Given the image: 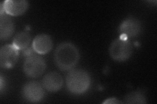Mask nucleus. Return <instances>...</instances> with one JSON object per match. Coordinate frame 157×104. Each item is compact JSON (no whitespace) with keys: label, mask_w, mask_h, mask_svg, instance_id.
<instances>
[{"label":"nucleus","mask_w":157,"mask_h":104,"mask_svg":"<svg viewBox=\"0 0 157 104\" xmlns=\"http://www.w3.org/2000/svg\"><path fill=\"white\" fill-rule=\"evenodd\" d=\"M55 62L62 71L71 70L79 61L80 54L77 47L70 42L59 44L55 52Z\"/></svg>","instance_id":"nucleus-1"},{"label":"nucleus","mask_w":157,"mask_h":104,"mask_svg":"<svg viewBox=\"0 0 157 104\" xmlns=\"http://www.w3.org/2000/svg\"><path fill=\"white\" fill-rule=\"evenodd\" d=\"M91 83L89 74L82 69H73L66 76L68 91L73 95H82L90 87Z\"/></svg>","instance_id":"nucleus-2"},{"label":"nucleus","mask_w":157,"mask_h":104,"mask_svg":"<svg viewBox=\"0 0 157 104\" xmlns=\"http://www.w3.org/2000/svg\"><path fill=\"white\" fill-rule=\"evenodd\" d=\"M133 52L131 42L124 38H119L113 41L109 47V54L115 61L122 62L128 59Z\"/></svg>","instance_id":"nucleus-3"},{"label":"nucleus","mask_w":157,"mask_h":104,"mask_svg":"<svg viewBox=\"0 0 157 104\" xmlns=\"http://www.w3.org/2000/svg\"><path fill=\"white\" fill-rule=\"evenodd\" d=\"M46 63L45 59L34 53L26 57L23 65V70L26 76L30 77L41 76L45 71Z\"/></svg>","instance_id":"nucleus-4"},{"label":"nucleus","mask_w":157,"mask_h":104,"mask_svg":"<svg viewBox=\"0 0 157 104\" xmlns=\"http://www.w3.org/2000/svg\"><path fill=\"white\" fill-rule=\"evenodd\" d=\"M22 92L23 98L30 103L39 102L45 95L43 85L36 81H29L24 84Z\"/></svg>","instance_id":"nucleus-5"},{"label":"nucleus","mask_w":157,"mask_h":104,"mask_svg":"<svg viewBox=\"0 0 157 104\" xmlns=\"http://www.w3.org/2000/svg\"><path fill=\"white\" fill-rule=\"evenodd\" d=\"M142 24L138 19L130 16L126 18L121 23L119 28V32L121 34V37L135 38L141 33Z\"/></svg>","instance_id":"nucleus-6"},{"label":"nucleus","mask_w":157,"mask_h":104,"mask_svg":"<svg viewBox=\"0 0 157 104\" xmlns=\"http://www.w3.org/2000/svg\"><path fill=\"white\" fill-rule=\"evenodd\" d=\"M18 56V49L13 44L4 45L0 49V65L3 68H11L15 65Z\"/></svg>","instance_id":"nucleus-7"},{"label":"nucleus","mask_w":157,"mask_h":104,"mask_svg":"<svg viewBox=\"0 0 157 104\" xmlns=\"http://www.w3.org/2000/svg\"><path fill=\"white\" fill-rule=\"evenodd\" d=\"M5 13L9 16H18L25 13L29 6L26 0H7L3 2Z\"/></svg>","instance_id":"nucleus-8"},{"label":"nucleus","mask_w":157,"mask_h":104,"mask_svg":"<svg viewBox=\"0 0 157 104\" xmlns=\"http://www.w3.org/2000/svg\"><path fill=\"white\" fill-rule=\"evenodd\" d=\"M53 46V42L51 37L46 34L37 35L32 42V48L34 52L40 55H45L50 52Z\"/></svg>","instance_id":"nucleus-9"},{"label":"nucleus","mask_w":157,"mask_h":104,"mask_svg":"<svg viewBox=\"0 0 157 104\" xmlns=\"http://www.w3.org/2000/svg\"><path fill=\"white\" fill-rule=\"evenodd\" d=\"M63 80L62 76L56 72L47 74L43 77L42 85L49 92H57L60 91L63 86Z\"/></svg>","instance_id":"nucleus-10"},{"label":"nucleus","mask_w":157,"mask_h":104,"mask_svg":"<svg viewBox=\"0 0 157 104\" xmlns=\"http://www.w3.org/2000/svg\"><path fill=\"white\" fill-rule=\"evenodd\" d=\"M14 23L12 20L6 13L0 14V38L7 40L14 33Z\"/></svg>","instance_id":"nucleus-11"},{"label":"nucleus","mask_w":157,"mask_h":104,"mask_svg":"<svg viewBox=\"0 0 157 104\" xmlns=\"http://www.w3.org/2000/svg\"><path fill=\"white\" fill-rule=\"evenodd\" d=\"M31 42L30 34L27 31L18 33L13 38V45L18 50H24L28 48Z\"/></svg>","instance_id":"nucleus-12"},{"label":"nucleus","mask_w":157,"mask_h":104,"mask_svg":"<svg viewBox=\"0 0 157 104\" xmlns=\"http://www.w3.org/2000/svg\"><path fill=\"white\" fill-rule=\"evenodd\" d=\"M123 103L128 104L146 103L147 100L144 95L140 91L132 92L125 96Z\"/></svg>","instance_id":"nucleus-13"},{"label":"nucleus","mask_w":157,"mask_h":104,"mask_svg":"<svg viewBox=\"0 0 157 104\" xmlns=\"http://www.w3.org/2000/svg\"><path fill=\"white\" fill-rule=\"evenodd\" d=\"M123 102H121L120 100L115 98H108L106 100H105L103 103H107V104H117V103H122Z\"/></svg>","instance_id":"nucleus-14"}]
</instances>
